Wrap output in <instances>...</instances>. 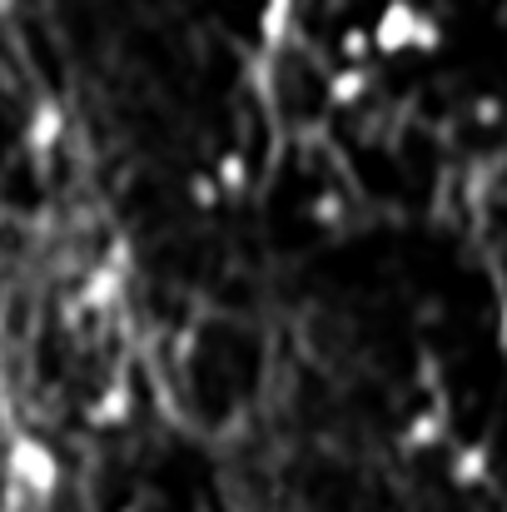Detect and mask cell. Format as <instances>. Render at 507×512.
Instances as JSON below:
<instances>
[{
	"mask_svg": "<svg viewBox=\"0 0 507 512\" xmlns=\"http://www.w3.org/2000/svg\"><path fill=\"white\" fill-rule=\"evenodd\" d=\"M294 5L299 0H264L259 5V40H264V50H279L284 45V35L294 25Z\"/></svg>",
	"mask_w": 507,
	"mask_h": 512,
	"instance_id": "7",
	"label": "cell"
},
{
	"mask_svg": "<svg viewBox=\"0 0 507 512\" xmlns=\"http://www.w3.org/2000/svg\"><path fill=\"white\" fill-rule=\"evenodd\" d=\"M368 55H373V30L368 25H348L338 35V60L343 65H368Z\"/></svg>",
	"mask_w": 507,
	"mask_h": 512,
	"instance_id": "10",
	"label": "cell"
},
{
	"mask_svg": "<svg viewBox=\"0 0 507 512\" xmlns=\"http://www.w3.org/2000/svg\"><path fill=\"white\" fill-rule=\"evenodd\" d=\"M448 478H453L458 488H483V483L493 478V448H488V443H463V448L453 453V463H448Z\"/></svg>",
	"mask_w": 507,
	"mask_h": 512,
	"instance_id": "5",
	"label": "cell"
},
{
	"mask_svg": "<svg viewBox=\"0 0 507 512\" xmlns=\"http://www.w3.org/2000/svg\"><path fill=\"white\" fill-rule=\"evenodd\" d=\"M368 90H373V70H368V65H338L334 75H329V105H334V110L363 105Z\"/></svg>",
	"mask_w": 507,
	"mask_h": 512,
	"instance_id": "6",
	"label": "cell"
},
{
	"mask_svg": "<svg viewBox=\"0 0 507 512\" xmlns=\"http://www.w3.org/2000/svg\"><path fill=\"white\" fill-rule=\"evenodd\" d=\"M189 199H194L199 209H214V204H224V189H219L214 174H194V179H189Z\"/></svg>",
	"mask_w": 507,
	"mask_h": 512,
	"instance_id": "11",
	"label": "cell"
},
{
	"mask_svg": "<svg viewBox=\"0 0 507 512\" xmlns=\"http://www.w3.org/2000/svg\"><path fill=\"white\" fill-rule=\"evenodd\" d=\"M130 413H135L130 388H125V383H110V388H100V398L85 408V423H90V428H125Z\"/></svg>",
	"mask_w": 507,
	"mask_h": 512,
	"instance_id": "4",
	"label": "cell"
},
{
	"mask_svg": "<svg viewBox=\"0 0 507 512\" xmlns=\"http://www.w3.org/2000/svg\"><path fill=\"white\" fill-rule=\"evenodd\" d=\"M60 135H65V110H60L55 100H40V105L30 110V120H25V145H30L35 155H50V150L60 145Z\"/></svg>",
	"mask_w": 507,
	"mask_h": 512,
	"instance_id": "3",
	"label": "cell"
},
{
	"mask_svg": "<svg viewBox=\"0 0 507 512\" xmlns=\"http://www.w3.org/2000/svg\"><path fill=\"white\" fill-rule=\"evenodd\" d=\"M120 512H135V508H120Z\"/></svg>",
	"mask_w": 507,
	"mask_h": 512,
	"instance_id": "15",
	"label": "cell"
},
{
	"mask_svg": "<svg viewBox=\"0 0 507 512\" xmlns=\"http://www.w3.org/2000/svg\"><path fill=\"white\" fill-rule=\"evenodd\" d=\"M214 179H219L224 199H239V194H249V184H254V170H249L244 150H224V155L214 160Z\"/></svg>",
	"mask_w": 507,
	"mask_h": 512,
	"instance_id": "8",
	"label": "cell"
},
{
	"mask_svg": "<svg viewBox=\"0 0 507 512\" xmlns=\"http://www.w3.org/2000/svg\"><path fill=\"white\" fill-rule=\"evenodd\" d=\"M368 30H373V55H433L443 45L438 15H428L418 0H383Z\"/></svg>",
	"mask_w": 507,
	"mask_h": 512,
	"instance_id": "1",
	"label": "cell"
},
{
	"mask_svg": "<svg viewBox=\"0 0 507 512\" xmlns=\"http://www.w3.org/2000/svg\"><path fill=\"white\" fill-rule=\"evenodd\" d=\"M473 120H478V125H498V120H503V105H498L493 95H483V100L473 105Z\"/></svg>",
	"mask_w": 507,
	"mask_h": 512,
	"instance_id": "12",
	"label": "cell"
},
{
	"mask_svg": "<svg viewBox=\"0 0 507 512\" xmlns=\"http://www.w3.org/2000/svg\"><path fill=\"white\" fill-rule=\"evenodd\" d=\"M5 473L15 478V488H25L35 503L60 493V458L50 453V443H40L35 433H15L5 448Z\"/></svg>",
	"mask_w": 507,
	"mask_h": 512,
	"instance_id": "2",
	"label": "cell"
},
{
	"mask_svg": "<svg viewBox=\"0 0 507 512\" xmlns=\"http://www.w3.org/2000/svg\"><path fill=\"white\" fill-rule=\"evenodd\" d=\"M493 339H498V348H503V358H507V289H503V299H498V329H493Z\"/></svg>",
	"mask_w": 507,
	"mask_h": 512,
	"instance_id": "13",
	"label": "cell"
},
{
	"mask_svg": "<svg viewBox=\"0 0 507 512\" xmlns=\"http://www.w3.org/2000/svg\"><path fill=\"white\" fill-rule=\"evenodd\" d=\"M5 5H10V0H0V10H5Z\"/></svg>",
	"mask_w": 507,
	"mask_h": 512,
	"instance_id": "14",
	"label": "cell"
},
{
	"mask_svg": "<svg viewBox=\"0 0 507 512\" xmlns=\"http://www.w3.org/2000/svg\"><path fill=\"white\" fill-rule=\"evenodd\" d=\"M443 433H448V413H443V408H423V413H413V418H408L403 443H408V448H433Z\"/></svg>",
	"mask_w": 507,
	"mask_h": 512,
	"instance_id": "9",
	"label": "cell"
}]
</instances>
